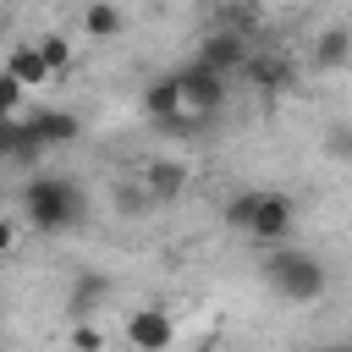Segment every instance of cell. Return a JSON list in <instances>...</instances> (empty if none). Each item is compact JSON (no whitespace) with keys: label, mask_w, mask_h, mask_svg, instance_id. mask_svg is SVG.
<instances>
[{"label":"cell","mask_w":352,"mask_h":352,"mask_svg":"<svg viewBox=\"0 0 352 352\" xmlns=\"http://www.w3.org/2000/svg\"><path fill=\"white\" fill-rule=\"evenodd\" d=\"M88 214V198L72 176H55V170H33L22 182V220L38 231V236H60V231H77Z\"/></svg>","instance_id":"1"},{"label":"cell","mask_w":352,"mask_h":352,"mask_svg":"<svg viewBox=\"0 0 352 352\" xmlns=\"http://www.w3.org/2000/svg\"><path fill=\"white\" fill-rule=\"evenodd\" d=\"M264 280H270V292L286 297V302H319V297L330 292L324 258H319L314 248H292V242H275V248L264 253Z\"/></svg>","instance_id":"2"},{"label":"cell","mask_w":352,"mask_h":352,"mask_svg":"<svg viewBox=\"0 0 352 352\" xmlns=\"http://www.w3.org/2000/svg\"><path fill=\"white\" fill-rule=\"evenodd\" d=\"M176 77H182V94H187L192 110H204L209 121L226 110V99H231V77H226L220 66H209L204 55H192L187 66H176Z\"/></svg>","instance_id":"3"},{"label":"cell","mask_w":352,"mask_h":352,"mask_svg":"<svg viewBox=\"0 0 352 352\" xmlns=\"http://www.w3.org/2000/svg\"><path fill=\"white\" fill-rule=\"evenodd\" d=\"M292 226H297V198L292 192H258V209H253L248 236L264 242V248H275V242L292 236Z\"/></svg>","instance_id":"4"},{"label":"cell","mask_w":352,"mask_h":352,"mask_svg":"<svg viewBox=\"0 0 352 352\" xmlns=\"http://www.w3.org/2000/svg\"><path fill=\"white\" fill-rule=\"evenodd\" d=\"M126 341H132L138 352H165V346H176V319H170V308H160V302L132 308V314H126Z\"/></svg>","instance_id":"5"},{"label":"cell","mask_w":352,"mask_h":352,"mask_svg":"<svg viewBox=\"0 0 352 352\" xmlns=\"http://www.w3.org/2000/svg\"><path fill=\"white\" fill-rule=\"evenodd\" d=\"M198 55H204L209 66H220L226 77H236V72L253 60V44H248V33H236V28H214V33H204Z\"/></svg>","instance_id":"6"},{"label":"cell","mask_w":352,"mask_h":352,"mask_svg":"<svg viewBox=\"0 0 352 352\" xmlns=\"http://www.w3.org/2000/svg\"><path fill=\"white\" fill-rule=\"evenodd\" d=\"M28 121V132L44 143V148H66V143H77V132H82V116L77 110H60V104H38L33 116H22Z\"/></svg>","instance_id":"7"},{"label":"cell","mask_w":352,"mask_h":352,"mask_svg":"<svg viewBox=\"0 0 352 352\" xmlns=\"http://www.w3.org/2000/svg\"><path fill=\"white\" fill-rule=\"evenodd\" d=\"M182 110H187V94H182V77H176V72H160V77L143 82V116H148V121L170 126Z\"/></svg>","instance_id":"8"},{"label":"cell","mask_w":352,"mask_h":352,"mask_svg":"<svg viewBox=\"0 0 352 352\" xmlns=\"http://www.w3.org/2000/svg\"><path fill=\"white\" fill-rule=\"evenodd\" d=\"M308 55H314V66H319V72H346V66H352V28H346V22L324 28V33L314 38V50H308Z\"/></svg>","instance_id":"9"},{"label":"cell","mask_w":352,"mask_h":352,"mask_svg":"<svg viewBox=\"0 0 352 352\" xmlns=\"http://www.w3.org/2000/svg\"><path fill=\"white\" fill-rule=\"evenodd\" d=\"M182 187H187V165H176V160H148V165H143V192H148L154 204L182 198Z\"/></svg>","instance_id":"10"},{"label":"cell","mask_w":352,"mask_h":352,"mask_svg":"<svg viewBox=\"0 0 352 352\" xmlns=\"http://www.w3.org/2000/svg\"><path fill=\"white\" fill-rule=\"evenodd\" d=\"M242 72H248V82H253L258 94H286V88H292V66H286L275 50H264V55L253 50V60H248Z\"/></svg>","instance_id":"11"},{"label":"cell","mask_w":352,"mask_h":352,"mask_svg":"<svg viewBox=\"0 0 352 352\" xmlns=\"http://www.w3.org/2000/svg\"><path fill=\"white\" fill-rule=\"evenodd\" d=\"M6 72H11L22 88H44V82L55 77V72H50V60L38 55V44H16V50L6 55Z\"/></svg>","instance_id":"12"},{"label":"cell","mask_w":352,"mask_h":352,"mask_svg":"<svg viewBox=\"0 0 352 352\" xmlns=\"http://www.w3.org/2000/svg\"><path fill=\"white\" fill-rule=\"evenodd\" d=\"M121 28H126L121 6H110V0H82V33H88V38H116Z\"/></svg>","instance_id":"13"},{"label":"cell","mask_w":352,"mask_h":352,"mask_svg":"<svg viewBox=\"0 0 352 352\" xmlns=\"http://www.w3.org/2000/svg\"><path fill=\"white\" fill-rule=\"evenodd\" d=\"M253 209H258V187H248V192H231V198H226V209H220L226 231L248 236V226H253Z\"/></svg>","instance_id":"14"},{"label":"cell","mask_w":352,"mask_h":352,"mask_svg":"<svg viewBox=\"0 0 352 352\" xmlns=\"http://www.w3.org/2000/svg\"><path fill=\"white\" fill-rule=\"evenodd\" d=\"M33 44H38V55L50 60V72H55V77H60V72L72 66V55H77V44H72L66 33H38Z\"/></svg>","instance_id":"15"},{"label":"cell","mask_w":352,"mask_h":352,"mask_svg":"<svg viewBox=\"0 0 352 352\" xmlns=\"http://www.w3.org/2000/svg\"><path fill=\"white\" fill-rule=\"evenodd\" d=\"M99 297H104V280H99V275H82V280H77V292H72V314H88Z\"/></svg>","instance_id":"16"},{"label":"cell","mask_w":352,"mask_h":352,"mask_svg":"<svg viewBox=\"0 0 352 352\" xmlns=\"http://www.w3.org/2000/svg\"><path fill=\"white\" fill-rule=\"evenodd\" d=\"M324 154H330V160H352V121H336V126L324 132Z\"/></svg>","instance_id":"17"},{"label":"cell","mask_w":352,"mask_h":352,"mask_svg":"<svg viewBox=\"0 0 352 352\" xmlns=\"http://www.w3.org/2000/svg\"><path fill=\"white\" fill-rule=\"evenodd\" d=\"M22 94H28V88L6 72V77H0V104H6V116H22Z\"/></svg>","instance_id":"18"},{"label":"cell","mask_w":352,"mask_h":352,"mask_svg":"<svg viewBox=\"0 0 352 352\" xmlns=\"http://www.w3.org/2000/svg\"><path fill=\"white\" fill-rule=\"evenodd\" d=\"M72 346H82V352H99V346H104V330H99V324H77V330H72Z\"/></svg>","instance_id":"19"}]
</instances>
